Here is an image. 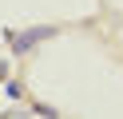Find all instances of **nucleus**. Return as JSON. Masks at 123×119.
Returning <instances> with one entry per match:
<instances>
[{"instance_id":"obj_1","label":"nucleus","mask_w":123,"mask_h":119,"mask_svg":"<svg viewBox=\"0 0 123 119\" xmlns=\"http://www.w3.org/2000/svg\"><path fill=\"white\" fill-rule=\"evenodd\" d=\"M60 28H24V32H8V40H12V52L16 56H28V48L32 44H40V40H52Z\"/></svg>"},{"instance_id":"obj_2","label":"nucleus","mask_w":123,"mask_h":119,"mask_svg":"<svg viewBox=\"0 0 123 119\" xmlns=\"http://www.w3.org/2000/svg\"><path fill=\"white\" fill-rule=\"evenodd\" d=\"M32 107H36V111H40V115H60V111H56V107H52V103H36V99H32Z\"/></svg>"},{"instance_id":"obj_3","label":"nucleus","mask_w":123,"mask_h":119,"mask_svg":"<svg viewBox=\"0 0 123 119\" xmlns=\"http://www.w3.org/2000/svg\"><path fill=\"white\" fill-rule=\"evenodd\" d=\"M0 75H8V63H4V60H0Z\"/></svg>"}]
</instances>
